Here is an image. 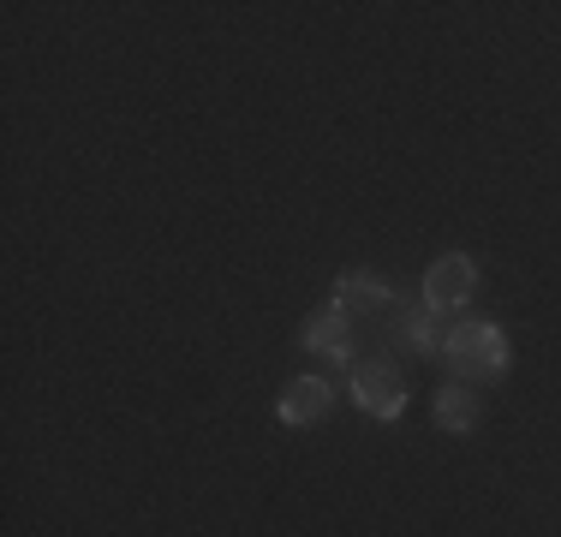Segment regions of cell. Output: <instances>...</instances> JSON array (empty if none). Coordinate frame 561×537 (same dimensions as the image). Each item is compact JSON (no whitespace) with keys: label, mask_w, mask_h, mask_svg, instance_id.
I'll list each match as a JSON object with an SVG mask.
<instances>
[{"label":"cell","mask_w":561,"mask_h":537,"mask_svg":"<svg viewBox=\"0 0 561 537\" xmlns=\"http://www.w3.org/2000/svg\"><path fill=\"white\" fill-rule=\"evenodd\" d=\"M443 365L454 370V382L466 388H490L507 376V334L484 317H454L448 341H443Z\"/></svg>","instance_id":"obj_1"},{"label":"cell","mask_w":561,"mask_h":537,"mask_svg":"<svg viewBox=\"0 0 561 537\" xmlns=\"http://www.w3.org/2000/svg\"><path fill=\"white\" fill-rule=\"evenodd\" d=\"M353 407L365 412V419H382V424H394L400 412H407V382H400V370L389 358L353 365Z\"/></svg>","instance_id":"obj_2"},{"label":"cell","mask_w":561,"mask_h":537,"mask_svg":"<svg viewBox=\"0 0 561 537\" xmlns=\"http://www.w3.org/2000/svg\"><path fill=\"white\" fill-rule=\"evenodd\" d=\"M478 293V263L472 258H436L424 268V305L443 317H460Z\"/></svg>","instance_id":"obj_3"},{"label":"cell","mask_w":561,"mask_h":537,"mask_svg":"<svg viewBox=\"0 0 561 537\" xmlns=\"http://www.w3.org/2000/svg\"><path fill=\"white\" fill-rule=\"evenodd\" d=\"M299 346H305V353L335 358V365H353V329H346V317L335 311V305H329V311H311V317H305Z\"/></svg>","instance_id":"obj_4"},{"label":"cell","mask_w":561,"mask_h":537,"mask_svg":"<svg viewBox=\"0 0 561 537\" xmlns=\"http://www.w3.org/2000/svg\"><path fill=\"white\" fill-rule=\"evenodd\" d=\"M329 407H335V388L323 376H293L280 388V424H317V419H329Z\"/></svg>","instance_id":"obj_5"},{"label":"cell","mask_w":561,"mask_h":537,"mask_svg":"<svg viewBox=\"0 0 561 537\" xmlns=\"http://www.w3.org/2000/svg\"><path fill=\"white\" fill-rule=\"evenodd\" d=\"M389 305V281H377L370 268H346V275L335 281V311L341 317H370Z\"/></svg>","instance_id":"obj_6"},{"label":"cell","mask_w":561,"mask_h":537,"mask_svg":"<svg viewBox=\"0 0 561 537\" xmlns=\"http://www.w3.org/2000/svg\"><path fill=\"white\" fill-rule=\"evenodd\" d=\"M436 424L454 430V436H466V430L478 424V395L466 382H448L443 395H436Z\"/></svg>","instance_id":"obj_7"}]
</instances>
